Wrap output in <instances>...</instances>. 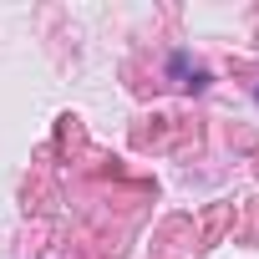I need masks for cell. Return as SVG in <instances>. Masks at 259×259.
I'll return each instance as SVG.
<instances>
[{"instance_id":"1","label":"cell","mask_w":259,"mask_h":259,"mask_svg":"<svg viewBox=\"0 0 259 259\" xmlns=\"http://www.w3.org/2000/svg\"><path fill=\"white\" fill-rule=\"evenodd\" d=\"M173 76H178V87H203V71L188 66V56H173Z\"/></svg>"}]
</instances>
